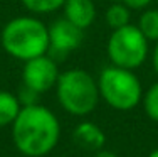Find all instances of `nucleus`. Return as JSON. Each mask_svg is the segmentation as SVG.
<instances>
[{"label": "nucleus", "mask_w": 158, "mask_h": 157, "mask_svg": "<svg viewBox=\"0 0 158 157\" xmlns=\"http://www.w3.org/2000/svg\"><path fill=\"white\" fill-rule=\"evenodd\" d=\"M59 74H61V71H59L57 61L49 54H42L24 63L22 85L42 95V93H47L52 88H56Z\"/></svg>", "instance_id": "nucleus-6"}, {"label": "nucleus", "mask_w": 158, "mask_h": 157, "mask_svg": "<svg viewBox=\"0 0 158 157\" xmlns=\"http://www.w3.org/2000/svg\"><path fill=\"white\" fill-rule=\"evenodd\" d=\"M20 108L22 105L19 102L17 95L5 91V89H0V129L12 125Z\"/></svg>", "instance_id": "nucleus-10"}, {"label": "nucleus", "mask_w": 158, "mask_h": 157, "mask_svg": "<svg viewBox=\"0 0 158 157\" xmlns=\"http://www.w3.org/2000/svg\"><path fill=\"white\" fill-rule=\"evenodd\" d=\"M156 7H158V0H156Z\"/></svg>", "instance_id": "nucleus-20"}, {"label": "nucleus", "mask_w": 158, "mask_h": 157, "mask_svg": "<svg viewBox=\"0 0 158 157\" xmlns=\"http://www.w3.org/2000/svg\"><path fill=\"white\" fill-rule=\"evenodd\" d=\"M73 137L77 145H81L82 149L91 152L104 149V145H106V133L103 132V129L88 120L77 123L73 132Z\"/></svg>", "instance_id": "nucleus-9"}, {"label": "nucleus", "mask_w": 158, "mask_h": 157, "mask_svg": "<svg viewBox=\"0 0 158 157\" xmlns=\"http://www.w3.org/2000/svg\"><path fill=\"white\" fill-rule=\"evenodd\" d=\"M39 96L40 95L37 91H34V89H31L29 86L22 85L20 91H19V95H17V98H19V102H20L22 107H29V105L39 103Z\"/></svg>", "instance_id": "nucleus-15"}, {"label": "nucleus", "mask_w": 158, "mask_h": 157, "mask_svg": "<svg viewBox=\"0 0 158 157\" xmlns=\"http://www.w3.org/2000/svg\"><path fill=\"white\" fill-rule=\"evenodd\" d=\"M56 96L62 110L74 117H86L93 113L101 100L98 80L81 68H71L59 74Z\"/></svg>", "instance_id": "nucleus-3"}, {"label": "nucleus", "mask_w": 158, "mask_h": 157, "mask_svg": "<svg viewBox=\"0 0 158 157\" xmlns=\"http://www.w3.org/2000/svg\"><path fill=\"white\" fill-rule=\"evenodd\" d=\"M99 96L106 105L118 111H130L143 100V86L133 69L110 64L98 76Z\"/></svg>", "instance_id": "nucleus-4"}, {"label": "nucleus", "mask_w": 158, "mask_h": 157, "mask_svg": "<svg viewBox=\"0 0 158 157\" xmlns=\"http://www.w3.org/2000/svg\"><path fill=\"white\" fill-rule=\"evenodd\" d=\"M10 127L14 145L27 157L47 155L61 137V123L56 113L40 103L22 107Z\"/></svg>", "instance_id": "nucleus-1"}, {"label": "nucleus", "mask_w": 158, "mask_h": 157, "mask_svg": "<svg viewBox=\"0 0 158 157\" xmlns=\"http://www.w3.org/2000/svg\"><path fill=\"white\" fill-rule=\"evenodd\" d=\"M49 29V51L47 54L57 61L59 58L71 54L81 47L82 41H84V31L69 22L66 17L56 19Z\"/></svg>", "instance_id": "nucleus-7"}, {"label": "nucleus", "mask_w": 158, "mask_h": 157, "mask_svg": "<svg viewBox=\"0 0 158 157\" xmlns=\"http://www.w3.org/2000/svg\"><path fill=\"white\" fill-rule=\"evenodd\" d=\"M64 17L79 29L86 31L96 20L94 0H66L62 5Z\"/></svg>", "instance_id": "nucleus-8"}, {"label": "nucleus", "mask_w": 158, "mask_h": 157, "mask_svg": "<svg viewBox=\"0 0 158 157\" xmlns=\"http://www.w3.org/2000/svg\"><path fill=\"white\" fill-rule=\"evenodd\" d=\"M0 44L9 56L25 63L32 58L47 54L49 29L34 14L19 15L3 25L0 32Z\"/></svg>", "instance_id": "nucleus-2"}, {"label": "nucleus", "mask_w": 158, "mask_h": 157, "mask_svg": "<svg viewBox=\"0 0 158 157\" xmlns=\"http://www.w3.org/2000/svg\"><path fill=\"white\" fill-rule=\"evenodd\" d=\"M20 2L34 15H47L62 9L66 0H20Z\"/></svg>", "instance_id": "nucleus-13"}, {"label": "nucleus", "mask_w": 158, "mask_h": 157, "mask_svg": "<svg viewBox=\"0 0 158 157\" xmlns=\"http://www.w3.org/2000/svg\"><path fill=\"white\" fill-rule=\"evenodd\" d=\"M93 157H118L114 154V152L108 150V149H99V150H96L94 154H93Z\"/></svg>", "instance_id": "nucleus-18"}, {"label": "nucleus", "mask_w": 158, "mask_h": 157, "mask_svg": "<svg viewBox=\"0 0 158 157\" xmlns=\"http://www.w3.org/2000/svg\"><path fill=\"white\" fill-rule=\"evenodd\" d=\"M138 29L141 34L150 41L156 42L158 41V7L156 9H145L138 20Z\"/></svg>", "instance_id": "nucleus-12"}, {"label": "nucleus", "mask_w": 158, "mask_h": 157, "mask_svg": "<svg viewBox=\"0 0 158 157\" xmlns=\"http://www.w3.org/2000/svg\"><path fill=\"white\" fill-rule=\"evenodd\" d=\"M106 52L111 64L135 71L143 66L148 58L150 41L141 34L138 25L128 24L125 27L113 29Z\"/></svg>", "instance_id": "nucleus-5"}, {"label": "nucleus", "mask_w": 158, "mask_h": 157, "mask_svg": "<svg viewBox=\"0 0 158 157\" xmlns=\"http://www.w3.org/2000/svg\"><path fill=\"white\" fill-rule=\"evenodd\" d=\"M116 2L125 3L128 9H131V10H145V9H148V5L153 0H116Z\"/></svg>", "instance_id": "nucleus-16"}, {"label": "nucleus", "mask_w": 158, "mask_h": 157, "mask_svg": "<svg viewBox=\"0 0 158 157\" xmlns=\"http://www.w3.org/2000/svg\"><path fill=\"white\" fill-rule=\"evenodd\" d=\"M148 157H158V149H155V150L150 152V155H148Z\"/></svg>", "instance_id": "nucleus-19"}, {"label": "nucleus", "mask_w": 158, "mask_h": 157, "mask_svg": "<svg viewBox=\"0 0 158 157\" xmlns=\"http://www.w3.org/2000/svg\"><path fill=\"white\" fill-rule=\"evenodd\" d=\"M104 19H106V24L111 27V31H113V29L125 27V25L131 24V22H130V19H131V9H128L125 3L113 0V3L106 9Z\"/></svg>", "instance_id": "nucleus-11"}, {"label": "nucleus", "mask_w": 158, "mask_h": 157, "mask_svg": "<svg viewBox=\"0 0 158 157\" xmlns=\"http://www.w3.org/2000/svg\"><path fill=\"white\" fill-rule=\"evenodd\" d=\"M141 103H143V108H145V113L153 122L158 123V81H155L152 86L143 93Z\"/></svg>", "instance_id": "nucleus-14"}, {"label": "nucleus", "mask_w": 158, "mask_h": 157, "mask_svg": "<svg viewBox=\"0 0 158 157\" xmlns=\"http://www.w3.org/2000/svg\"><path fill=\"white\" fill-rule=\"evenodd\" d=\"M152 64H153V69H155V73L158 74V41L155 42V46H153V52H152Z\"/></svg>", "instance_id": "nucleus-17"}]
</instances>
